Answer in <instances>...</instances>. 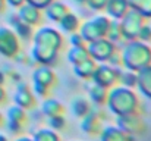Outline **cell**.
I'll return each instance as SVG.
<instances>
[{"label":"cell","mask_w":151,"mask_h":141,"mask_svg":"<svg viewBox=\"0 0 151 141\" xmlns=\"http://www.w3.org/2000/svg\"><path fill=\"white\" fill-rule=\"evenodd\" d=\"M119 74H120L119 68H113L110 65L101 63V65L96 66L91 78H93L94 84H97L100 87H104V88H110V87H113L117 82Z\"/></svg>","instance_id":"8"},{"label":"cell","mask_w":151,"mask_h":141,"mask_svg":"<svg viewBox=\"0 0 151 141\" xmlns=\"http://www.w3.org/2000/svg\"><path fill=\"white\" fill-rule=\"evenodd\" d=\"M49 91H50V88L32 82V93L34 94H37V95H40V97H47V95H49Z\"/></svg>","instance_id":"34"},{"label":"cell","mask_w":151,"mask_h":141,"mask_svg":"<svg viewBox=\"0 0 151 141\" xmlns=\"http://www.w3.org/2000/svg\"><path fill=\"white\" fill-rule=\"evenodd\" d=\"M137 40H139V41H142V43H150L151 41V25L142 24V27H141L139 31H138Z\"/></svg>","instance_id":"31"},{"label":"cell","mask_w":151,"mask_h":141,"mask_svg":"<svg viewBox=\"0 0 151 141\" xmlns=\"http://www.w3.org/2000/svg\"><path fill=\"white\" fill-rule=\"evenodd\" d=\"M44 10H46V16H47L50 21H53V22H60V19H62L68 12H70L69 7H68L63 1H59V0H53Z\"/></svg>","instance_id":"17"},{"label":"cell","mask_w":151,"mask_h":141,"mask_svg":"<svg viewBox=\"0 0 151 141\" xmlns=\"http://www.w3.org/2000/svg\"><path fill=\"white\" fill-rule=\"evenodd\" d=\"M12 27H13V31H15V34L18 35V38H22V40H29V38H32V27H31V25H28V24L22 22L21 19H18Z\"/></svg>","instance_id":"26"},{"label":"cell","mask_w":151,"mask_h":141,"mask_svg":"<svg viewBox=\"0 0 151 141\" xmlns=\"http://www.w3.org/2000/svg\"><path fill=\"white\" fill-rule=\"evenodd\" d=\"M66 57H68L69 63L76 65V63H79V62H82V60L88 59V57H90V54H88V51H87V46H85V47L72 46L69 50H68Z\"/></svg>","instance_id":"25"},{"label":"cell","mask_w":151,"mask_h":141,"mask_svg":"<svg viewBox=\"0 0 151 141\" xmlns=\"http://www.w3.org/2000/svg\"><path fill=\"white\" fill-rule=\"evenodd\" d=\"M103 121H101L100 115L96 110H90L85 116H82V122H81V129L87 134V135H99L103 129Z\"/></svg>","instance_id":"12"},{"label":"cell","mask_w":151,"mask_h":141,"mask_svg":"<svg viewBox=\"0 0 151 141\" xmlns=\"http://www.w3.org/2000/svg\"><path fill=\"white\" fill-rule=\"evenodd\" d=\"M41 113L46 115L47 118L54 116V115H63L65 113V107L56 98H46L43 101V104H41Z\"/></svg>","instance_id":"19"},{"label":"cell","mask_w":151,"mask_h":141,"mask_svg":"<svg viewBox=\"0 0 151 141\" xmlns=\"http://www.w3.org/2000/svg\"><path fill=\"white\" fill-rule=\"evenodd\" d=\"M145 18H142L138 12L129 9L120 19H119V25H120V31H122V37L125 40H137L138 31L142 27Z\"/></svg>","instance_id":"5"},{"label":"cell","mask_w":151,"mask_h":141,"mask_svg":"<svg viewBox=\"0 0 151 141\" xmlns=\"http://www.w3.org/2000/svg\"><path fill=\"white\" fill-rule=\"evenodd\" d=\"M107 88H104V87H100V85H97V84H94L93 82V85H90V88H88V95H90V100L94 103V104H97V106H104L106 104V101H107Z\"/></svg>","instance_id":"21"},{"label":"cell","mask_w":151,"mask_h":141,"mask_svg":"<svg viewBox=\"0 0 151 141\" xmlns=\"http://www.w3.org/2000/svg\"><path fill=\"white\" fill-rule=\"evenodd\" d=\"M13 101L15 104L21 106L22 109H32L35 106V95L32 93L31 87L28 85V82H24L22 80L19 82H16V91L13 95Z\"/></svg>","instance_id":"10"},{"label":"cell","mask_w":151,"mask_h":141,"mask_svg":"<svg viewBox=\"0 0 151 141\" xmlns=\"http://www.w3.org/2000/svg\"><path fill=\"white\" fill-rule=\"evenodd\" d=\"M117 127L128 135L131 137H137V135H142L148 131V125L147 122L138 116L137 113H129V115H122L117 116Z\"/></svg>","instance_id":"6"},{"label":"cell","mask_w":151,"mask_h":141,"mask_svg":"<svg viewBox=\"0 0 151 141\" xmlns=\"http://www.w3.org/2000/svg\"><path fill=\"white\" fill-rule=\"evenodd\" d=\"M109 24H110V19L104 15H97L94 16L93 19H88L85 21L84 24H81L79 27V34L84 37V40L87 43L93 41V40H97L101 37H106L107 34V30H109Z\"/></svg>","instance_id":"4"},{"label":"cell","mask_w":151,"mask_h":141,"mask_svg":"<svg viewBox=\"0 0 151 141\" xmlns=\"http://www.w3.org/2000/svg\"><path fill=\"white\" fill-rule=\"evenodd\" d=\"M59 24H60V28H62L65 33H69V34L78 31L79 27H81V21H79V18H78L75 13H72V12H68V13L60 19Z\"/></svg>","instance_id":"20"},{"label":"cell","mask_w":151,"mask_h":141,"mask_svg":"<svg viewBox=\"0 0 151 141\" xmlns=\"http://www.w3.org/2000/svg\"><path fill=\"white\" fill-rule=\"evenodd\" d=\"M137 87L144 97L151 98V65L137 72Z\"/></svg>","instance_id":"14"},{"label":"cell","mask_w":151,"mask_h":141,"mask_svg":"<svg viewBox=\"0 0 151 141\" xmlns=\"http://www.w3.org/2000/svg\"><path fill=\"white\" fill-rule=\"evenodd\" d=\"M107 62H110V66H113V68H120V66H122V59H120V56L117 54V51H114V53L109 57Z\"/></svg>","instance_id":"36"},{"label":"cell","mask_w":151,"mask_h":141,"mask_svg":"<svg viewBox=\"0 0 151 141\" xmlns=\"http://www.w3.org/2000/svg\"><path fill=\"white\" fill-rule=\"evenodd\" d=\"M85 4L93 10H103L107 4V0H85Z\"/></svg>","instance_id":"33"},{"label":"cell","mask_w":151,"mask_h":141,"mask_svg":"<svg viewBox=\"0 0 151 141\" xmlns=\"http://www.w3.org/2000/svg\"><path fill=\"white\" fill-rule=\"evenodd\" d=\"M69 41H70V44H72V46H76V47H85L87 46V41L84 40V37H82L79 33H76V31L70 34Z\"/></svg>","instance_id":"32"},{"label":"cell","mask_w":151,"mask_h":141,"mask_svg":"<svg viewBox=\"0 0 151 141\" xmlns=\"http://www.w3.org/2000/svg\"><path fill=\"white\" fill-rule=\"evenodd\" d=\"M6 100V91H4V88L0 85V103H3Z\"/></svg>","instance_id":"40"},{"label":"cell","mask_w":151,"mask_h":141,"mask_svg":"<svg viewBox=\"0 0 151 141\" xmlns=\"http://www.w3.org/2000/svg\"><path fill=\"white\" fill-rule=\"evenodd\" d=\"M120 59L125 69L138 72L139 69L151 65V48L147 43L139 40H129L122 50Z\"/></svg>","instance_id":"2"},{"label":"cell","mask_w":151,"mask_h":141,"mask_svg":"<svg viewBox=\"0 0 151 141\" xmlns=\"http://www.w3.org/2000/svg\"><path fill=\"white\" fill-rule=\"evenodd\" d=\"M129 9L138 12L142 18L151 19V0H128Z\"/></svg>","instance_id":"23"},{"label":"cell","mask_w":151,"mask_h":141,"mask_svg":"<svg viewBox=\"0 0 151 141\" xmlns=\"http://www.w3.org/2000/svg\"><path fill=\"white\" fill-rule=\"evenodd\" d=\"M106 37H107L110 41H113V43H117V41L123 40V37H122V31H120V25H119V21H117V19L110 21Z\"/></svg>","instance_id":"28"},{"label":"cell","mask_w":151,"mask_h":141,"mask_svg":"<svg viewBox=\"0 0 151 141\" xmlns=\"http://www.w3.org/2000/svg\"><path fill=\"white\" fill-rule=\"evenodd\" d=\"M15 141H32V138H28V137H19V138H16Z\"/></svg>","instance_id":"43"},{"label":"cell","mask_w":151,"mask_h":141,"mask_svg":"<svg viewBox=\"0 0 151 141\" xmlns=\"http://www.w3.org/2000/svg\"><path fill=\"white\" fill-rule=\"evenodd\" d=\"M117 82H120L123 87H128V88H134V87H137V72L129 71V69H126L125 72L120 71Z\"/></svg>","instance_id":"29"},{"label":"cell","mask_w":151,"mask_h":141,"mask_svg":"<svg viewBox=\"0 0 151 141\" xmlns=\"http://www.w3.org/2000/svg\"><path fill=\"white\" fill-rule=\"evenodd\" d=\"M25 1L32 4V6H35V7H38V9H46L53 0H25Z\"/></svg>","instance_id":"35"},{"label":"cell","mask_w":151,"mask_h":141,"mask_svg":"<svg viewBox=\"0 0 151 141\" xmlns=\"http://www.w3.org/2000/svg\"><path fill=\"white\" fill-rule=\"evenodd\" d=\"M7 128H9V131H10L12 134H19V132L24 129V125L16 124V122H10V121H7Z\"/></svg>","instance_id":"37"},{"label":"cell","mask_w":151,"mask_h":141,"mask_svg":"<svg viewBox=\"0 0 151 141\" xmlns=\"http://www.w3.org/2000/svg\"><path fill=\"white\" fill-rule=\"evenodd\" d=\"M6 0H0V13H3L4 10H6Z\"/></svg>","instance_id":"42"},{"label":"cell","mask_w":151,"mask_h":141,"mask_svg":"<svg viewBox=\"0 0 151 141\" xmlns=\"http://www.w3.org/2000/svg\"><path fill=\"white\" fill-rule=\"evenodd\" d=\"M75 3H78V4H84L85 3V0H73Z\"/></svg>","instance_id":"45"},{"label":"cell","mask_w":151,"mask_h":141,"mask_svg":"<svg viewBox=\"0 0 151 141\" xmlns=\"http://www.w3.org/2000/svg\"><path fill=\"white\" fill-rule=\"evenodd\" d=\"M49 125H50L51 129L54 131H60L66 127V119L63 115H54V116H50L49 118Z\"/></svg>","instance_id":"30"},{"label":"cell","mask_w":151,"mask_h":141,"mask_svg":"<svg viewBox=\"0 0 151 141\" xmlns=\"http://www.w3.org/2000/svg\"><path fill=\"white\" fill-rule=\"evenodd\" d=\"M63 38L60 33L51 27H41L32 34L31 59L38 65H51L57 59V53L62 48Z\"/></svg>","instance_id":"1"},{"label":"cell","mask_w":151,"mask_h":141,"mask_svg":"<svg viewBox=\"0 0 151 141\" xmlns=\"http://www.w3.org/2000/svg\"><path fill=\"white\" fill-rule=\"evenodd\" d=\"M32 82L50 88L56 84V74L49 68V65H38L32 72Z\"/></svg>","instance_id":"13"},{"label":"cell","mask_w":151,"mask_h":141,"mask_svg":"<svg viewBox=\"0 0 151 141\" xmlns=\"http://www.w3.org/2000/svg\"><path fill=\"white\" fill-rule=\"evenodd\" d=\"M106 104L109 106L110 112H113L116 116H122V115L137 113L139 100L137 94L132 91V88L120 85V87H113L107 93Z\"/></svg>","instance_id":"3"},{"label":"cell","mask_w":151,"mask_h":141,"mask_svg":"<svg viewBox=\"0 0 151 141\" xmlns=\"http://www.w3.org/2000/svg\"><path fill=\"white\" fill-rule=\"evenodd\" d=\"M3 124V115H1V112H0V125Z\"/></svg>","instance_id":"46"},{"label":"cell","mask_w":151,"mask_h":141,"mask_svg":"<svg viewBox=\"0 0 151 141\" xmlns=\"http://www.w3.org/2000/svg\"><path fill=\"white\" fill-rule=\"evenodd\" d=\"M0 141H9V140H7V137H6V135L0 134Z\"/></svg>","instance_id":"44"},{"label":"cell","mask_w":151,"mask_h":141,"mask_svg":"<svg viewBox=\"0 0 151 141\" xmlns=\"http://www.w3.org/2000/svg\"><path fill=\"white\" fill-rule=\"evenodd\" d=\"M19 50V38L15 31L7 27H0V54L12 59Z\"/></svg>","instance_id":"9"},{"label":"cell","mask_w":151,"mask_h":141,"mask_svg":"<svg viewBox=\"0 0 151 141\" xmlns=\"http://www.w3.org/2000/svg\"><path fill=\"white\" fill-rule=\"evenodd\" d=\"M90 110H91V103H90V100H87L85 97L78 95V97H75V98L72 100V112H73L75 116L82 118V116H85Z\"/></svg>","instance_id":"22"},{"label":"cell","mask_w":151,"mask_h":141,"mask_svg":"<svg viewBox=\"0 0 151 141\" xmlns=\"http://www.w3.org/2000/svg\"><path fill=\"white\" fill-rule=\"evenodd\" d=\"M6 3L10 4L12 7H19V6H22L25 3V0H6Z\"/></svg>","instance_id":"39"},{"label":"cell","mask_w":151,"mask_h":141,"mask_svg":"<svg viewBox=\"0 0 151 141\" xmlns=\"http://www.w3.org/2000/svg\"><path fill=\"white\" fill-rule=\"evenodd\" d=\"M7 121L16 122V124H21V125L25 127V124L28 122V115H27L25 109H22L21 106L15 104V106H10L7 109Z\"/></svg>","instance_id":"24"},{"label":"cell","mask_w":151,"mask_h":141,"mask_svg":"<svg viewBox=\"0 0 151 141\" xmlns=\"http://www.w3.org/2000/svg\"><path fill=\"white\" fill-rule=\"evenodd\" d=\"M99 135H100V141H132V137L125 134L117 125L116 127L109 125L103 128Z\"/></svg>","instance_id":"15"},{"label":"cell","mask_w":151,"mask_h":141,"mask_svg":"<svg viewBox=\"0 0 151 141\" xmlns=\"http://www.w3.org/2000/svg\"><path fill=\"white\" fill-rule=\"evenodd\" d=\"M4 81H6V74L0 69V85H3V84H4Z\"/></svg>","instance_id":"41"},{"label":"cell","mask_w":151,"mask_h":141,"mask_svg":"<svg viewBox=\"0 0 151 141\" xmlns=\"http://www.w3.org/2000/svg\"><path fill=\"white\" fill-rule=\"evenodd\" d=\"M104 9L107 10V15L110 18L119 21L129 10V4H128V0H107V4Z\"/></svg>","instance_id":"16"},{"label":"cell","mask_w":151,"mask_h":141,"mask_svg":"<svg viewBox=\"0 0 151 141\" xmlns=\"http://www.w3.org/2000/svg\"><path fill=\"white\" fill-rule=\"evenodd\" d=\"M72 66H73V74L78 78H81V80H90L93 77V72H94L97 63H96L94 59L88 57V59H85V60H82V62H79L76 65H72Z\"/></svg>","instance_id":"18"},{"label":"cell","mask_w":151,"mask_h":141,"mask_svg":"<svg viewBox=\"0 0 151 141\" xmlns=\"http://www.w3.org/2000/svg\"><path fill=\"white\" fill-rule=\"evenodd\" d=\"M87 51L90 57L94 59L96 62H107L109 57L116 51V46L107 37H101L87 43Z\"/></svg>","instance_id":"7"},{"label":"cell","mask_w":151,"mask_h":141,"mask_svg":"<svg viewBox=\"0 0 151 141\" xmlns=\"http://www.w3.org/2000/svg\"><path fill=\"white\" fill-rule=\"evenodd\" d=\"M32 141H60L59 135L56 134L54 129L51 128H40L38 131H35Z\"/></svg>","instance_id":"27"},{"label":"cell","mask_w":151,"mask_h":141,"mask_svg":"<svg viewBox=\"0 0 151 141\" xmlns=\"http://www.w3.org/2000/svg\"><path fill=\"white\" fill-rule=\"evenodd\" d=\"M19 19L31 27L34 25H40L41 21H43V13H41V9L29 4V3H24L22 6H19V12H16Z\"/></svg>","instance_id":"11"},{"label":"cell","mask_w":151,"mask_h":141,"mask_svg":"<svg viewBox=\"0 0 151 141\" xmlns=\"http://www.w3.org/2000/svg\"><path fill=\"white\" fill-rule=\"evenodd\" d=\"M7 74H9V77H10V80L13 82H19L21 81V74H18L15 71H7Z\"/></svg>","instance_id":"38"}]
</instances>
